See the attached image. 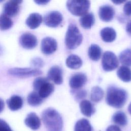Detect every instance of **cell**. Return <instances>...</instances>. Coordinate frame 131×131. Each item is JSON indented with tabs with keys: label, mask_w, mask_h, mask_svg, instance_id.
I'll list each match as a JSON object with an SVG mask.
<instances>
[{
	"label": "cell",
	"mask_w": 131,
	"mask_h": 131,
	"mask_svg": "<svg viewBox=\"0 0 131 131\" xmlns=\"http://www.w3.org/2000/svg\"><path fill=\"white\" fill-rule=\"evenodd\" d=\"M23 0H10V2L13 3H15L16 4H17V5H19L20 4H21L22 3Z\"/></svg>",
	"instance_id": "40"
},
{
	"label": "cell",
	"mask_w": 131,
	"mask_h": 131,
	"mask_svg": "<svg viewBox=\"0 0 131 131\" xmlns=\"http://www.w3.org/2000/svg\"><path fill=\"white\" fill-rule=\"evenodd\" d=\"M34 2L39 5H44L47 4L50 0H34Z\"/></svg>",
	"instance_id": "36"
},
{
	"label": "cell",
	"mask_w": 131,
	"mask_h": 131,
	"mask_svg": "<svg viewBox=\"0 0 131 131\" xmlns=\"http://www.w3.org/2000/svg\"><path fill=\"white\" fill-rule=\"evenodd\" d=\"M83 37L77 26L70 24L65 37V44L69 50H73L77 48L82 42Z\"/></svg>",
	"instance_id": "3"
},
{
	"label": "cell",
	"mask_w": 131,
	"mask_h": 131,
	"mask_svg": "<svg viewBox=\"0 0 131 131\" xmlns=\"http://www.w3.org/2000/svg\"><path fill=\"white\" fill-rule=\"evenodd\" d=\"M123 12L127 16H131V1L126 2L123 6Z\"/></svg>",
	"instance_id": "34"
},
{
	"label": "cell",
	"mask_w": 131,
	"mask_h": 131,
	"mask_svg": "<svg viewBox=\"0 0 131 131\" xmlns=\"http://www.w3.org/2000/svg\"><path fill=\"white\" fill-rule=\"evenodd\" d=\"M111 1L114 4L116 5H120L121 4L123 3L125 1H126V0H111Z\"/></svg>",
	"instance_id": "39"
},
{
	"label": "cell",
	"mask_w": 131,
	"mask_h": 131,
	"mask_svg": "<svg viewBox=\"0 0 131 131\" xmlns=\"http://www.w3.org/2000/svg\"><path fill=\"white\" fill-rule=\"evenodd\" d=\"M126 32L131 35V20L127 23L126 26Z\"/></svg>",
	"instance_id": "37"
},
{
	"label": "cell",
	"mask_w": 131,
	"mask_h": 131,
	"mask_svg": "<svg viewBox=\"0 0 131 131\" xmlns=\"http://www.w3.org/2000/svg\"><path fill=\"white\" fill-rule=\"evenodd\" d=\"M47 78L56 84H61L63 82V71L61 68L58 66L52 67L48 72Z\"/></svg>",
	"instance_id": "11"
},
{
	"label": "cell",
	"mask_w": 131,
	"mask_h": 131,
	"mask_svg": "<svg viewBox=\"0 0 131 131\" xmlns=\"http://www.w3.org/2000/svg\"><path fill=\"white\" fill-rule=\"evenodd\" d=\"M79 107L81 113L88 117H90L96 111L94 105L88 100L83 99L80 103Z\"/></svg>",
	"instance_id": "16"
},
{
	"label": "cell",
	"mask_w": 131,
	"mask_h": 131,
	"mask_svg": "<svg viewBox=\"0 0 131 131\" xmlns=\"http://www.w3.org/2000/svg\"><path fill=\"white\" fill-rule=\"evenodd\" d=\"M67 8L75 16H82L88 13L90 7L89 0H67Z\"/></svg>",
	"instance_id": "4"
},
{
	"label": "cell",
	"mask_w": 131,
	"mask_h": 131,
	"mask_svg": "<svg viewBox=\"0 0 131 131\" xmlns=\"http://www.w3.org/2000/svg\"><path fill=\"white\" fill-rule=\"evenodd\" d=\"M57 48L56 40L51 37L43 38L41 42V50L46 55H50L56 51Z\"/></svg>",
	"instance_id": "9"
},
{
	"label": "cell",
	"mask_w": 131,
	"mask_h": 131,
	"mask_svg": "<svg viewBox=\"0 0 131 131\" xmlns=\"http://www.w3.org/2000/svg\"><path fill=\"white\" fill-rule=\"evenodd\" d=\"M117 75L120 79L124 82L131 81V70L127 66L120 67L117 71Z\"/></svg>",
	"instance_id": "21"
},
{
	"label": "cell",
	"mask_w": 131,
	"mask_h": 131,
	"mask_svg": "<svg viewBox=\"0 0 131 131\" xmlns=\"http://www.w3.org/2000/svg\"><path fill=\"white\" fill-rule=\"evenodd\" d=\"M102 67L104 71L110 72L117 69L119 65L116 55L111 51L105 52L102 58Z\"/></svg>",
	"instance_id": "6"
},
{
	"label": "cell",
	"mask_w": 131,
	"mask_h": 131,
	"mask_svg": "<svg viewBox=\"0 0 131 131\" xmlns=\"http://www.w3.org/2000/svg\"><path fill=\"white\" fill-rule=\"evenodd\" d=\"M106 131H121V130L118 126L112 125L107 128Z\"/></svg>",
	"instance_id": "35"
},
{
	"label": "cell",
	"mask_w": 131,
	"mask_h": 131,
	"mask_svg": "<svg viewBox=\"0 0 131 131\" xmlns=\"http://www.w3.org/2000/svg\"><path fill=\"white\" fill-rule=\"evenodd\" d=\"M63 20V16L60 12L53 11L47 13L44 17L45 24L49 27L55 28L59 26Z\"/></svg>",
	"instance_id": "7"
},
{
	"label": "cell",
	"mask_w": 131,
	"mask_h": 131,
	"mask_svg": "<svg viewBox=\"0 0 131 131\" xmlns=\"http://www.w3.org/2000/svg\"><path fill=\"white\" fill-rule=\"evenodd\" d=\"M100 35L104 42H111L116 39V32L112 28L105 27L101 30Z\"/></svg>",
	"instance_id": "18"
},
{
	"label": "cell",
	"mask_w": 131,
	"mask_h": 131,
	"mask_svg": "<svg viewBox=\"0 0 131 131\" xmlns=\"http://www.w3.org/2000/svg\"><path fill=\"white\" fill-rule=\"evenodd\" d=\"M49 80L47 77H38L36 78L33 81V86L34 90L35 91H37L39 86L46 81Z\"/></svg>",
	"instance_id": "31"
},
{
	"label": "cell",
	"mask_w": 131,
	"mask_h": 131,
	"mask_svg": "<svg viewBox=\"0 0 131 131\" xmlns=\"http://www.w3.org/2000/svg\"><path fill=\"white\" fill-rule=\"evenodd\" d=\"M119 59L123 66H131V49H127L122 51L119 55Z\"/></svg>",
	"instance_id": "28"
},
{
	"label": "cell",
	"mask_w": 131,
	"mask_h": 131,
	"mask_svg": "<svg viewBox=\"0 0 131 131\" xmlns=\"http://www.w3.org/2000/svg\"><path fill=\"white\" fill-rule=\"evenodd\" d=\"M31 65L32 67H34V68L38 69L43 66L44 62L41 58L39 57H35L31 60Z\"/></svg>",
	"instance_id": "32"
},
{
	"label": "cell",
	"mask_w": 131,
	"mask_h": 131,
	"mask_svg": "<svg viewBox=\"0 0 131 131\" xmlns=\"http://www.w3.org/2000/svg\"><path fill=\"white\" fill-rule=\"evenodd\" d=\"M8 74L14 77L18 78H28L38 76L42 72L39 69L32 68H14L10 69Z\"/></svg>",
	"instance_id": "5"
},
{
	"label": "cell",
	"mask_w": 131,
	"mask_h": 131,
	"mask_svg": "<svg viewBox=\"0 0 131 131\" xmlns=\"http://www.w3.org/2000/svg\"><path fill=\"white\" fill-rule=\"evenodd\" d=\"M4 107H5L4 101L2 99L0 98V113L3 111L4 109Z\"/></svg>",
	"instance_id": "38"
},
{
	"label": "cell",
	"mask_w": 131,
	"mask_h": 131,
	"mask_svg": "<svg viewBox=\"0 0 131 131\" xmlns=\"http://www.w3.org/2000/svg\"><path fill=\"white\" fill-rule=\"evenodd\" d=\"M102 50L96 44H92L88 50V55L90 58L93 61H98L101 56Z\"/></svg>",
	"instance_id": "23"
},
{
	"label": "cell",
	"mask_w": 131,
	"mask_h": 131,
	"mask_svg": "<svg viewBox=\"0 0 131 131\" xmlns=\"http://www.w3.org/2000/svg\"><path fill=\"white\" fill-rule=\"evenodd\" d=\"M13 25V21L9 16L4 13L0 15V29L7 30L11 28Z\"/></svg>",
	"instance_id": "29"
},
{
	"label": "cell",
	"mask_w": 131,
	"mask_h": 131,
	"mask_svg": "<svg viewBox=\"0 0 131 131\" xmlns=\"http://www.w3.org/2000/svg\"><path fill=\"white\" fill-rule=\"evenodd\" d=\"M72 92L73 94L74 95L75 99L77 101L84 99L85 97H86L87 95L86 91L84 90H72Z\"/></svg>",
	"instance_id": "30"
},
{
	"label": "cell",
	"mask_w": 131,
	"mask_h": 131,
	"mask_svg": "<svg viewBox=\"0 0 131 131\" xmlns=\"http://www.w3.org/2000/svg\"><path fill=\"white\" fill-rule=\"evenodd\" d=\"M66 63L69 68L76 70L81 67L82 65V61L77 55L71 54L67 57Z\"/></svg>",
	"instance_id": "19"
},
{
	"label": "cell",
	"mask_w": 131,
	"mask_h": 131,
	"mask_svg": "<svg viewBox=\"0 0 131 131\" xmlns=\"http://www.w3.org/2000/svg\"><path fill=\"white\" fill-rule=\"evenodd\" d=\"M74 131H93V128L90 122L87 119L82 118L76 123Z\"/></svg>",
	"instance_id": "25"
},
{
	"label": "cell",
	"mask_w": 131,
	"mask_h": 131,
	"mask_svg": "<svg viewBox=\"0 0 131 131\" xmlns=\"http://www.w3.org/2000/svg\"><path fill=\"white\" fill-rule=\"evenodd\" d=\"M128 111L129 113L131 115V103L129 104V105L128 106Z\"/></svg>",
	"instance_id": "41"
},
{
	"label": "cell",
	"mask_w": 131,
	"mask_h": 131,
	"mask_svg": "<svg viewBox=\"0 0 131 131\" xmlns=\"http://www.w3.org/2000/svg\"><path fill=\"white\" fill-rule=\"evenodd\" d=\"M0 131H12L9 124L2 119H0Z\"/></svg>",
	"instance_id": "33"
},
{
	"label": "cell",
	"mask_w": 131,
	"mask_h": 131,
	"mask_svg": "<svg viewBox=\"0 0 131 131\" xmlns=\"http://www.w3.org/2000/svg\"><path fill=\"white\" fill-rule=\"evenodd\" d=\"M5 0H0V3H2L3 2H4Z\"/></svg>",
	"instance_id": "42"
},
{
	"label": "cell",
	"mask_w": 131,
	"mask_h": 131,
	"mask_svg": "<svg viewBox=\"0 0 131 131\" xmlns=\"http://www.w3.org/2000/svg\"><path fill=\"white\" fill-rule=\"evenodd\" d=\"M104 91L99 86H95L92 88L91 92V99L95 102H98L103 98Z\"/></svg>",
	"instance_id": "27"
},
{
	"label": "cell",
	"mask_w": 131,
	"mask_h": 131,
	"mask_svg": "<svg viewBox=\"0 0 131 131\" xmlns=\"http://www.w3.org/2000/svg\"><path fill=\"white\" fill-rule=\"evenodd\" d=\"M95 23V17L92 13H86L81 16L79 19V23L81 26L85 29L91 28Z\"/></svg>",
	"instance_id": "20"
},
{
	"label": "cell",
	"mask_w": 131,
	"mask_h": 131,
	"mask_svg": "<svg viewBox=\"0 0 131 131\" xmlns=\"http://www.w3.org/2000/svg\"><path fill=\"white\" fill-rule=\"evenodd\" d=\"M114 9L110 5H103L99 8L98 14L100 19L105 22L111 21L115 15Z\"/></svg>",
	"instance_id": "12"
},
{
	"label": "cell",
	"mask_w": 131,
	"mask_h": 131,
	"mask_svg": "<svg viewBox=\"0 0 131 131\" xmlns=\"http://www.w3.org/2000/svg\"><path fill=\"white\" fill-rule=\"evenodd\" d=\"M127 93L124 89L111 86L108 88L106 92V102L107 104L113 107L119 108L126 103Z\"/></svg>",
	"instance_id": "2"
},
{
	"label": "cell",
	"mask_w": 131,
	"mask_h": 131,
	"mask_svg": "<svg viewBox=\"0 0 131 131\" xmlns=\"http://www.w3.org/2000/svg\"><path fill=\"white\" fill-rule=\"evenodd\" d=\"M27 101L29 104L32 106H37L40 105L43 102V99L39 96L36 91L31 92L27 97Z\"/></svg>",
	"instance_id": "24"
},
{
	"label": "cell",
	"mask_w": 131,
	"mask_h": 131,
	"mask_svg": "<svg viewBox=\"0 0 131 131\" xmlns=\"http://www.w3.org/2000/svg\"><path fill=\"white\" fill-rule=\"evenodd\" d=\"M87 80V77L84 73H77L71 77L69 85L73 90L80 89L85 84Z\"/></svg>",
	"instance_id": "10"
},
{
	"label": "cell",
	"mask_w": 131,
	"mask_h": 131,
	"mask_svg": "<svg viewBox=\"0 0 131 131\" xmlns=\"http://www.w3.org/2000/svg\"><path fill=\"white\" fill-rule=\"evenodd\" d=\"M42 21V18L40 14L37 13H31L26 19L27 26L31 29H35L38 28Z\"/></svg>",
	"instance_id": "15"
},
{
	"label": "cell",
	"mask_w": 131,
	"mask_h": 131,
	"mask_svg": "<svg viewBox=\"0 0 131 131\" xmlns=\"http://www.w3.org/2000/svg\"><path fill=\"white\" fill-rule=\"evenodd\" d=\"M18 5L13 3L10 1L7 2L3 7L4 13L8 16H14L19 11Z\"/></svg>",
	"instance_id": "22"
},
{
	"label": "cell",
	"mask_w": 131,
	"mask_h": 131,
	"mask_svg": "<svg viewBox=\"0 0 131 131\" xmlns=\"http://www.w3.org/2000/svg\"><path fill=\"white\" fill-rule=\"evenodd\" d=\"M7 104L9 108L15 111L20 109L23 105V99L18 95H13L7 100Z\"/></svg>",
	"instance_id": "17"
},
{
	"label": "cell",
	"mask_w": 131,
	"mask_h": 131,
	"mask_svg": "<svg viewBox=\"0 0 131 131\" xmlns=\"http://www.w3.org/2000/svg\"><path fill=\"white\" fill-rule=\"evenodd\" d=\"M25 123L27 126L32 130L38 129L41 125L39 118L34 112L29 113L25 119Z\"/></svg>",
	"instance_id": "13"
},
{
	"label": "cell",
	"mask_w": 131,
	"mask_h": 131,
	"mask_svg": "<svg viewBox=\"0 0 131 131\" xmlns=\"http://www.w3.org/2000/svg\"><path fill=\"white\" fill-rule=\"evenodd\" d=\"M112 120L116 124L121 126L126 125L127 123L126 115L122 111L116 112L112 117Z\"/></svg>",
	"instance_id": "26"
},
{
	"label": "cell",
	"mask_w": 131,
	"mask_h": 131,
	"mask_svg": "<svg viewBox=\"0 0 131 131\" xmlns=\"http://www.w3.org/2000/svg\"><path fill=\"white\" fill-rule=\"evenodd\" d=\"M41 118L47 131H62V117L54 108L49 107L45 110L42 113Z\"/></svg>",
	"instance_id": "1"
},
{
	"label": "cell",
	"mask_w": 131,
	"mask_h": 131,
	"mask_svg": "<svg viewBox=\"0 0 131 131\" xmlns=\"http://www.w3.org/2000/svg\"><path fill=\"white\" fill-rule=\"evenodd\" d=\"M19 43L21 46L26 49H32L37 45L36 37L31 33H25L19 38Z\"/></svg>",
	"instance_id": "8"
},
{
	"label": "cell",
	"mask_w": 131,
	"mask_h": 131,
	"mask_svg": "<svg viewBox=\"0 0 131 131\" xmlns=\"http://www.w3.org/2000/svg\"><path fill=\"white\" fill-rule=\"evenodd\" d=\"M54 90V86L53 84L49 82V80H48L39 86L36 92L42 99H44L49 97L53 92Z\"/></svg>",
	"instance_id": "14"
}]
</instances>
